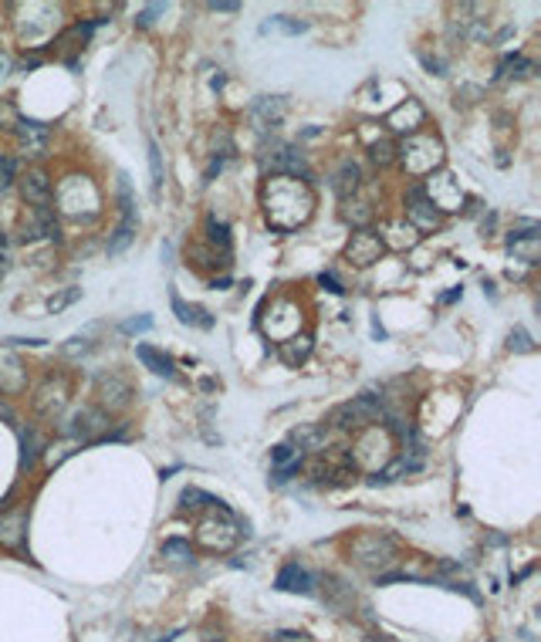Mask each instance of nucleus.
I'll return each instance as SVG.
<instances>
[{"label": "nucleus", "instance_id": "obj_1", "mask_svg": "<svg viewBox=\"0 0 541 642\" xmlns=\"http://www.w3.org/2000/svg\"><path fill=\"white\" fill-rule=\"evenodd\" d=\"M311 206H315V200H311V190L305 180L274 176V180L268 183V190H264V213H268L270 227H278L284 210H291V223L301 227V223L311 217Z\"/></svg>", "mask_w": 541, "mask_h": 642}, {"label": "nucleus", "instance_id": "obj_2", "mask_svg": "<svg viewBox=\"0 0 541 642\" xmlns=\"http://www.w3.org/2000/svg\"><path fill=\"white\" fill-rule=\"evenodd\" d=\"M440 139L437 136H410V139L396 146V159L410 169V176H426V173H437L443 156H440Z\"/></svg>", "mask_w": 541, "mask_h": 642}, {"label": "nucleus", "instance_id": "obj_3", "mask_svg": "<svg viewBox=\"0 0 541 642\" xmlns=\"http://www.w3.org/2000/svg\"><path fill=\"white\" fill-rule=\"evenodd\" d=\"M348 554L362 568H386L389 561H396V541L386 534H359L348 544Z\"/></svg>", "mask_w": 541, "mask_h": 642}, {"label": "nucleus", "instance_id": "obj_4", "mask_svg": "<svg viewBox=\"0 0 541 642\" xmlns=\"http://www.w3.org/2000/svg\"><path fill=\"white\" fill-rule=\"evenodd\" d=\"M383 416V402L375 396H359L345 402V406H338L332 416H328V426H335V429H362V426L375 423Z\"/></svg>", "mask_w": 541, "mask_h": 642}, {"label": "nucleus", "instance_id": "obj_5", "mask_svg": "<svg viewBox=\"0 0 541 642\" xmlns=\"http://www.w3.org/2000/svg\"><path fill=\"white\" fill-rule=\"evenodd\" d=\"M406 217H410V223L416 230H437L443 223V213L430 203V196H426V190L420 183L406 190Z\"/></svg>", "mask_w": 541, "mask_h": 642}, {"label": "nucleus", "instance_id": "obj_6", "mask_svg": "<svg viewBox=\"0 0 541 642\" xmlns=\"http://www.w3.org/2000/svg\"><path fill=\"white\" fill-rule=\"evenodd\" d=\"M345 257L352 264H359V268H369V264H375V260L383 257V237L375 230H369V227H362L359 233H352V240H348V247H345Z\"/></svg>", "mask_w": 541, "mask_h": 642}, {"label": "nucleus", "instance_id": "obj_7", "mask_svg": "<svg viewBox=\"0 0 541 642\" xmlns=\"http://www.w3.org/2000/svg\"><path fill=\"white\" fill-rule=\"evenodd\" d=\"M21 193H24V200L31 203V210H48V206H51V176L38 166L27 169L24 176H21Z\"/></svg>", "mask_w": 541, "mask_h": 642}, {"label": "nucleus", "instance_id": "obj_8", "mask_svg": "<svg viewBox=\"0 0 541 642\" xmlns=\"http://www.w3.org/2000/svg\"><path fill=\"white\" fill-rule=\"evenodd\" d=\"M48 139H51V128L41 126V122H17V146L21 153L31 156V159H41L48 153Z\"/></svg>", "mask_w": 541, "mask_h": 642}, {"label": "nucleus", "instance_id": "obj_9", "mask_svg": "<svg viewBox=\"0 0 541 642\" xmlns=\"http://www.w3.org/2000/svg\"><path fill=\"white\" fill-rule=\"evenodd\" d=\"M423 122H426V112L416 98H406V102L396 105L386 116V126L393 128V132H406V136H416V128L423 126Z\"/></svg>", "mask_w": 541, "mask_h": 642}, {"label": "nucleus", "instance_id": "obj_10", "mask_svg": "<svg viewBox=\"0 0 541 642\" xmlns=\"http://www.w3.org/2000/svg\"><path fill=\"white\" fill-rule=\"evenodd\" d=\"M284 112H288V102H284L281 95H264V98H258L254 108H251V122L258 128H274V126H281Z\"/></svg>", "mask_w": 541, "mask_h": 642}, {"label": "nucleus", "instance_id": "obj_11", "mask_svg": "<svg viewBox=\"0 0 541 642\" xmlns=\"http://www.w3.org/2000/svg\"><path fill=\"white\" fill-rule=\"evenodd\" d=\"M281 591H298V595H311L315 591V575L311 571H305L301 565H284L281 571H278V581H274Z\"/></svg>", "mask_w": 541, "mask_h": 642}, {"label": "nucleus", "instance_id": "obj_12", "mask_svg": "<svg viewBox=\"0 0 541 642\" xmlns=\"http://www.w3.org/2000/svg\"><path fill=\"white\" fill-rule=\"evenodd\" d=\"M98 396H102L105 409H122V406H129L132 385L126 382V379L112 375V379H102V382H98Z\"/></svg>", "mask_w": 541, "mask_h": 642}, {"label": "nucleus", "instance_id": "obj_13", "mask_svg": "<svg viewBox=\"0 0 541 642\" xmlns=\"http://www.w3.org/2000/svg\"><path fill=\"white\" fill-rule=\"evenodd\" d=\"M507 247L521 254L525 264L538 260V223H528V230H511L507 233Z\"/></svg>", "mask_w": 541, "mask_h": 642}, {"label": "nucleus", "instance_id": "obj_14", "mask_svg": "<svg viewBox=\"0 0 541 642\" xmlns=\"http://www.w3.org/2000/svg\"><path fill=\"white\" fill-rule=\"evenodd\" d=\"M136 355H139V362L149 372L163 375V379H176V365H173V359H169L166 352H159V348H153V345H136Z\"/></svg>", "mask_w": 541, "mask_h": 642}, {"label": "nucleus", "instance_id": "obj_15", "mask_svg": "<svg viewBox=\"0 0 541 642\" xmlns=\"http://www.w3.org/2000/svg\"><path fill=\"white\" fill-rule=\"evenodd\" d=\"M75 433L81 437V443L91 437V433H98L95 439H102V429L108 426V412L105 409H98V406H89V409H81L78 412V419H75Z\"/></svg>", "mask_w": 541, "mask_h": 642}, {"label": "nucleus", "instance_id": "obj_16", "mask_svg": "<svg viewBox=\"0 0 541 642\" xmlns=\"http://www.w3.org/2000/svg\"><path fill=\"white\" fill-rule=\"evenodd\" d=\"M169 301H173V311H176V318L183 325H196V328H213V318L206 315L203 308H196V305H186L176 291H169Z\"/></svg>", "mask_w": 541, "mask_h": 642}, {"label": "nucleus", "instance_id": "obj_17", "mask_svg": "<svg viewBox=\"0 0 541 642\" xmlns=\"http://www.w3.org/2000/svg\"><path fill=\"white\" fill-rule=\"evenodd\" d=\"M24 527H27V511H17L14 517H4V521H0V544L21 548V544H24Z\"/></svg>", "mask_w": 541, "mask_h": 642}, {"label": "nucleus", "instance_id": "obj_18", "mask_svg": "<svg viewBox=\"0 0 541 642\" xmlns=\"http://www.w3.org/2000/svg\"><path fill=\"white\" fill-rule=\"evenodd\" d=\"M359 180H362V173H359V166L355 163H342L338 166V173L332 176V186H335V193L342 196V200H348V193H355L359 190Z\"/></svg>", "mask_w": 541, "mask_h": 642}, {"label": "nucleus", "instance_id": "obj_19", "mask_svg": "<svg viewBox=\"0 0 541 642\" xmlns=\"http://www.w3.org/2000/svg\"><path fill=\"white\" fill-rule=\"evenodd\" d=\"M27 237H58V220L54 210H31V223H27Z\"/></svg>", "mask_w": 541, "mask_h": 642}, {"label": "nucleus", "instance_id": "obj_20", "mask_svg": "<svg viewBox=\"0 0 541 642\" xmlns=\"http://www.w3.org/2000/svg\"><path fill=\"white\" fill-rule=\"evenodd\" d=\"M325 437H328V426H301L291 433V439L298 443V449H322Z\"/></svg>", "mask_w": 541, "mask_h": 642}, {"label": "nucleus", "instance_id": "obj_21", "mask_svg": "<svg viewBox=\"0 0 541 642\" xmlns=\"http://www.w3.org/2000/svg\"><path fill=\"white\" fill-rule=\"evenodd\" d=\"M95 332H102V325H91V328H85L81 335H75V338H68V345H61V355L65 359H78V355H85V352H91L95 348V342H91V335Z\"/></svg>", "mask_w": 541, "mask_h": 642}, {"label": "nucleus", "instance_id": "obj_22", "mask_svg": "<svg viewBox=\"0 0 541 642\" xmlns=\"http://www.w3.org/2000/svg\"><path fill=\"white\" fill-rule=\"evenodd\" d=\"M308 352H311V338H308V335L281 342V359L288 362V365H301V362L308 359Z\"/></svg>", "mask_w": 541, "mask_h": 642}, {"label": "nucleus", "instance_id": "obj_23", "mask_svg": "<svg viewBox=\"0 0 541 642\" xmlns=\"http://www.w3.org/2000/svg\"><path fill=\"white\" fill-rule=\"evenodd\" d=\"M206 240L213 247H220L223 257H231V227H227V223H217L213 217L206 220Z\"/></svg>", "mask_w": 541, "mask_h": 642}, {"label": "nucleus", "instance_id": "obj_24", "mask_svg": "<svg viewBox=\"0 0 541 642\" xmlns=\"http://www.w3.org/2000/svg\"><path fill=\"white\" fill-rule=\"evenodd\" d=\"M369 159H373V163H375L379 169L393 166V163H396V142H393V139H379V142H373V146H369Z\"/></svg>", "mask_w": 541, "mask_h": 642}, {"label": "nucleus", "instance_id": "obj_25", "mask_svg": "<svg viewBox=\"0 0 541 642\" xmlns=\"http://www.w3.org/2000/svg\"><path fill=\"white\" fill-rule=\"evenodd\" d=\"M149 173H153V196H159V190H163V176H166V169H163V153H159V146H156V139H149Z\"/></svg>", "mask_w": 541, "mask_h": 642}, {"label": "nucleus", "instance_id": "obj_26", "mask_svg": "<svg viewBox=\"0 0 541 642\" xmlns=\"http://www.w3.org/2000/svg\"><path fill=\"white\" fill-rule=\"evenodd\" d=\"M270 27H281L284 34H305V31H308V21H295V17H270L261 31H270Z\"/></svg>", "mask_w": 541, "mask_h": 642}, {"label": "nucleus", "instance_id": "obj_27", "mask_svg": "<svg viewBox=\"0 0 541 642\" xmlns=\"http://www.w3.org/2000/svg\"><path fill=\"white\" fill-rule=\"evenodd\" d=\"M180 501H183L180 504L183 511H200V507H206V504H213V497H210V494H203V490H196V487H186Z\"/></svg>", "mask_w": 541, "mask_h": 642}, {"label": "nucleus", "instance_id": "obj_28", "mask_svg": "<svg viewBox=\"0 0 541 642\" xmlns=\"http://www.w3.org/2000/svg\"><path fill=\"white\" fill-rule=\"evenodd\" d=\"M78 297H81V287H68V291H61V295H54L51 301H48V311L58 315V311H65L68 305H75Z\"/></svg>", "mask_w": 541, "mask_h": 642}, {"label": "nucleus", "instance_id": "obj_29", "mask_svg": "<svg viewBox=\"0 0 541 642\" xmlns=\"http://www.w3.org/2000/svg\"><path fill=\"white\" fill-rule=\"evenodd\" d=\"M525 68H531L528 58H521V54H511V58H504V61H501V71H497V78L525 75Z\"/></svg>", "mask_w": 541, "mask_h": 642}, {"label": "nucleus", "instance_id": "obj_30", "mask_svg": "<svg viewBox=\"0 0 541 642\" xmlns=\"http://www.w3.org/2000/svg\"><path fill=\"white\" fill-rule=\"evenodd\" d=\"M21 447H24V457H21V463H24V467H31V463H34V457H38V437H34V433H31V429H21Z\"/></svg>", "mask_w": 541, "mask_h": 642}, {"label": "nucleus", "instance_id": "obj_31", "mask_svg": "<svg viewBox=\"0 0 541 642\" xmlns=\"http://www.w3.org/2000/svg\"><path fill=\"white\" fill-rule=\"evenodd\" d=\"M149 328H153V318H149V315H139V318H129L118 325V332H126V335H139V332H149Z\"/></svg>", "mask_w": 541, "mask_h": 642}, {"label": "nucleus", "instance_id": "obj_32", "mask_svg": "<svg viewBox=\"0 0 541 642\" xmlns=\"http://www.w3.org/2000/svg\"><path fill=\"white\" fill-rule=\"evenodd\" d=\"M507 342H511V352H535V342H531V335L525 328H515Z\"/></svg>", "mask_w": 541, "mask_h": 642}, {"label": "nucleus", "instance_id": "obj_33", "mask_svg": "<svg viewBox=\"0 0 541 642\" xmlns=\"http://www.w3.org/2000/svg\"><path fill=\"white\" fill-rule=\"evenodd\" d=\"M163 554H176V558H193L186 541H163Z\"/></svg>", "mask_w": 541, "mask_h": 642}, {"label": "nucleus", "instance_id": "obj_34", "mask_svg": "<svg viewBox=\"0 0 541 642\" xmlns=\"http://www.w3.org/2000/svg\"><path fill=\"white\" fill-rule=\"evenodd\" d=\"M163 11H166V4H149V7H146V11L136 17V24H139V27H149L156 21V14H163Z\"/></svg>", "mask_w": 541, "mask_h": 642}, {"label": "nucleus", "instance_id": "obj_35", "mask_svg": "<svg viewBox=\"0 0 541 642\" xmlns=\"http://www.w3.org/2000/svg\"><path fill=\"white\" fill-rule=\"evenodd\" d=\"M318 284H322V287H328L332 295H342V291H345V287H342V281H338L332 270H322V274H318Z\"/></svg>", "mask_w": 541, "mask_h": 642}, {"label": "nucleus", "instance_id": "obj_36", "mask_svg": "<svg viewBox=\"0 0 541 642\" xmlns=\"http://www.w3.org/2000/svg\"><path fill=\"white\" fill-rule=\"evenodd\" d=\"M213 14H237L241 11V4H227V0H213V4H206Z\"/></svg>", "mask_w": 541, "mask_h": 642}, {"label": "nucleus", "instance_id": "obj_37", "mask_svg": "<svg viewBox=\"0 0 541 642\" xmlns=\"http://www.w3.org/2000/svg\"><path fill=\"white\" fill-rule=\"evenodd\" d=\"M7 186H11V163L0 159V190H7Z\"/></svg>", "mask_w": 541, "mask_h": 642}, {"label": "nucleus", "instance_id": "obj_38", "mask_svg": "<svg viewBox=\"0 0 541 642\" xmlns=\"http://www.w3.org/2000/svg\"><path fill=\"white\" fill-rule=\"evenodd\" d=\"M373 335H375V338H386V328H383V325H379V318L373 321Z\"/></svg>", "mask_w": 541, "mask_h": 642}]
</instances>
